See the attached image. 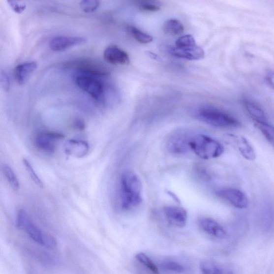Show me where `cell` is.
<instances>
[{"instance_id":"1","label":"cell","mask_w":274,"mask_h":274,"mask_svg":"<svg viewBox=\"0 0 274 274\" xmlns=\"http://www.w3.org/2000/svg\"><path fill=\"white\" fill-rule=\"evenodd\" d=\"M121 208L129 211L137 208L142 202V184L138 176L131 171H126L120 179Z\"/></svg>"},{"instance_id":"2","label":"cell","mask_w":274,"mask_h":274,"mask_svg":"<svg viewBox=\"0 0 274 274\" xmlns=\"http://www.w3.org/2000/svg\"><path fill=\"white\" fill-rule=\"evenodd\" d=\"M16 225L18 229L27 233L30 238L39 245L48 249L57 248L58 244L56 239L36 226L25 210L21 209L18 211Z\"/></svg>"},{"instance_id":"3","label":"cell","mask_w":274,"mask_h":274,"mask_svg":"<svg viewBox=\"0 0 274 274\" xmlns=\"http://www.w3.org/2000/svg\"><path fill=\"white\" fill-rule=\"evenodd\" d=\"M190 148L195 154L205 160L220 157L224 151L223 146L220 142L203 134L191 136Z\"/></svg>"},{"instance_id":"4","label":"cell","mask_w":274,"mask_h":274,"mask_svg":"<svg viewBox=\"0 0 274 274\" xmlns=\"http://www.w3.org/2000/svg\"><path fill=\"white\" fill-rule=\"evenodd\" d=\"M196 117L203 122L219 128H236L241 125L240 122L233 116L212 106L200 108Z\"/></svg>"},{"instance_id":"5","label":"cell","mask_w":274,"mask_h":274,"mask_svg":"<svg viewBox=\"0 0 274 274\" xmlns=\"http://www.w3.org/2000/svg\"><path fill=\"white\" fill-rule=\"evenodd\" d=\"M75 83L79 88L96 100H101L104 94V85L95 76L81 74L75 77Z\"/></svg>"},{"instance_id":"6","label":"cell","mask_w":274,"mask_h":274,"mask_svg":"<svg viewBox=\"0 0 274 274\" xmlns=\"http://www.w3.org/2000/svg\"><path fill=\"white\" fill-rule=\"evenodd\" d=\"M216 194L218 198L223 200L236 209H245L249 205L246 195L237 188H221L216 191Z\"/></svg>"},{"instance_id":"7","label":"cell","mask_w":274,"mask_h":274,"mask_svg":"<svg viewBox=\"0 0 274 274\" xmlns=\"http://www.w3.org/2000/svg\"><path fill=\"white\" fill-rule=\"evenodd\" d=\"M66 65L68 68L77 70L83 74L93 76H104L108 74V71L104 66L92 60H75Z\"/></svg>"},{"instance_id":"8","label":"cell","mask_w":274,"mask_h":274,"mask_svg":"<svg viewBox=\"0 0 274 274\" xmlns=\"http://www.w3.org/2000/svg\"><path fill=\"white\" fill-rule=\"evenodd\" d=\"M64 137L62 134L58 132H41L35 138V144L42 152L52 154L56 151L57 141Z\"/></svg>"},{"instance_id":"9","label":"cell","mask_w":274,"mask_h":274,"mask_svg":"<svg viewBox=\"0 0 274 274\" xmlns=\"http://www.w3.org/2000/svg\"><path fill=\"white\" fill-rule=\"evenodd\" d=\"M191 136L187 133L179 132L170 136L168 140L167 147L168 151L174 154H184L191 151L190 141Z\"/></svg>"},{"instance_id":"10","label":"cell","mask_w":274,"mask_h":274,"mask_svg":"<svg viewBox=\"0 0 274 274\" xmlns=\"http://www.w3.org/2000/svg\"><path fill=\"white\" fill-rule=\"evenodd\" d=\"M168 50L169 53L173 57L183 59L198 60L203 59L205 56L204 51L197 45L184 47L171 46L169 47Z\"/></svg>"},{"instance_id":"11","label":"cell","mask_w":274,"mask_h":274,"mask_svg":"<svg viewBox=\"0 0 274 274\" xmlns=\"http://www.w3.org/2000/svg\"><path fill=\"white\" fill-rule=\"evenodd\" d=\"M86 42L87 39L81 36H59L51 40L50 47L54 51L61 52L84 44Z\"/></svg>"},{"instance_id":"12","label":"cell","mask_w":274,"mask_h":274,"mask_svg":"<svg viewBox=\"0 0 274 274\" xmlns=\"http://www.w3.org/2000/svg\"><path fill=\"white\" fill-rule=\"evenodd\" d=\"M168 222L173 226L183 228L185 226L187 220V214L186 210L181 207L168 206L163 209Z\"/></svg>"},{"instance_id":"13","label":"cell","mask_w":274,"mask_h":274,"mask_svg":"<svg viewBox=\"0 0 274 274\" xmlns=\"http://www.w3.org/2000/svg\"><path fill=\"white\" fill-rule=\"evenodd\" d=\"M103 58L109 63L127 65L130 63V57L125 51L117 46L111 45L106 48Z\"/></svg>"},{"instance_id":"14","label":"cell","mask_w":274,"mask_h":274,"mask_svg":"<svg viewBox=\"0 0 274 274\" xmlns=\"http://www.w3.org/2000/svg\"><path fill=\"white\" fill-rule=\"evenodd\" d=\"M199 226L207 234L223 239L227 236L226 231L221 225L213 219L209 217L200 218L199 220Z\"/></svg>"},{"instance_id":"15","label":"cell","mask_w":274,"mask_h":274,"mask_svg":"<svg viewBox=\"0 0 274 274\" xmlns=\"http://www.w3.org/2000/svg\"><path fill=\"white\" fill-rule=\"evenodd\" d=\"M233 145L240 152L243 157L248 161H254L256 158V153L249 143L248 140L242 136L231 135Z\"/></svg>"},{"instance_id":"16","label":"cell","mask_w":274,"mask_h":274,"mask_svg":"<svg viewBox=\"0 0 274 274\" xmlns=\"http://www.w3.org/2000/svg\"><path fill=\"white\" fill-rule=\"evenodd\" d=\"M89 144L78 139H71L64 145L65 153L77 158H82L87 155L89 151Z\"/></svg>"},{"instance_id":"17","label":"cell","mask_w":274,"mask_h":274,"mask_svg":"<svg viewBox=\"0 0 274 274\" xmlns=\"http://www.w3.org/2000/svg\"><path fill=\"white\" fill-rule=\"evenodd\" d=\"M36 68L37 64L34 61L18 65L14 71V76L17 83L21 85L25 84Z\"/></svg>"},{"instance_id":"18","label":"cell","mask_w":274,"mask_h":274,"mask_svg":"<svg viewBox=\"0 0 274 274\" xmlns=\"http://www.w3.org/2000/svg\"><path fill=\"white\" fill-rule=\"evenodd\" d=\"M244 106L245 110L255 122H267L266 114L263 109L257 103L253 101L245 99L243 101Z\"/></svg>"},{"instance_id":"19","label":"cell","mask_w":274,"mask_h":274,"mask_svg":"<svg viewBox=\"0 0 274 274\" xmlns=\"http://www.w3.org/2000/svg\"><path fill=\"white\" fill-rule=\"evenodd\" d=\"M200 269L202 274H234L232 271L209 261L202 262Z\"/></svg>"},{"instance_id":"20","label":"cell","mask_w":274,"mask_h":274,"mask_svg":"<svg viewBox=\"0 0 274 274\" xmlns=\"http://www.w3.org/2000/svg\"><path fill=\"white\" fill-rule=\"evenodd\" d=\"M164 33L171 35H178L184 32V27L179 20L170 19L164 22L163 26Z\"/></svg>"},{"instance_id":"21","label":"cell","mask_w":274,"mask_h":274,"mask_svg":"<svg viewBox=\"0 0 274 274\" xmlns=\"http://www.w3.org/2000/svg\"><path fill=\"white\" fill-rule=\"evenodd\" d=\"M261 222L265 228H270L274 223V209L270 204L266 205L260 212Z\"/></svg>"},{"instance_id":"22","label":"cell","mask_w":274,"mask_h":274,"mask_svg":"<svg viewBox=\"0 0 274 274\" xmlns=\"http://www.w3.org/2000/svg\"><path fill=\"white\" fill-rule=\"evenodd\" d=\"M254 124L274 148V126L267 122H255Z\"/></svg>"},{"instance_id":"23","label":"cell","mask_w":274,"mask_h":274,"mask_svg":"<svg viewBox=\"0 0 274 274\" xmlns=\"http://www.w3.org/2000/svg\"><path fill=\"white\" fill-rule=\"evenodd\" d=\"M2 170L12 188L15 191L19 190L20 182L13 169L7 164H4L2 166Z\"/></svg>"},{"instance_id":"24","label":"cell","mask_w":274,"mask_h":274,"mask_svg":"<svg viewBox=\"0 0 274 274\" xmlns=\"http://www.w3.org/2000/svg\"><path fill=\"white\" fill-rule=\"evenodd\" d=\"M127 31L139 43L148 44L153 41V37L151 35L141 31L135 27L129 26L127 28Z\"/></svg>"},{"instance_id":"25","label":"cell","mask_w":274,"mask_h":274,"mask_svg":"<svg viewBox=\"0 0 274 274\" xmlns=\"http://www.w3.org/2000/svg\"><path fill=\"white\" fill-rule=\"evenodd\" d=\"M136 259L154 274H160L159 270L147 255L144 253H139L136 255Z\"/></svg>"},{"instance_id":"26","label":"cell","mask_w":274,"mask_h":274,"mask_svg":"<svg viewBox=\"0 0 274 274\" xmlns=\"http://www.w3.org/2000/svg\"><path fill=\"white\" fill-rule=\"evenodd\" d=\"M161 267L164 270L167 271L182 273L185 272L183 266L177 262L173 261H164L161 264Z\"/></svg>"},{"instance_id":"27","label":"cell","mask_w":274,"mask_h":274,"mask_svg":"<svg viewBox=\"0 0 274 274\" xmlns=\"http://www.w3.org/2000/svg\"><path fill=\"white\" fill-rule=\"evenodd\" d=\"M23 163L30 177H31L35 184L39 187H44L43 183H42L37 174L35 172L31 162L27 159H24Z\"/></svg>"},{"instance_id":"28","label":"cell","mask_w":274,"mask_h":274,"mask_svg":"<svg viewBox=\"0 0 274 274\" xmlns=\"http://www.w3.org/2000/svg\"><path fill=\"white\" fill-rule=\"evenodd\" d=\"M197 45L196 41L191 35L188 34L181 36L175 42V47H184Z\"/></svg>"},{"instance_id":"29","label":"cell","mask_w":274,"mask_h":274,"mask_svg":"<svg viewBox=\"0 0 274 274\" xmlns=\"http://www.w3.org/2000/svg\"><path fill=\"white\" fill-rule=\"evenodd\" d=\"M100 2L95 0H85L80 2L81 7L85 13H92L99 7Z\"/></svg>"},{"instance_id":"30","label":"cell","mask_w":274,"mask_h":274,"mask_svg":"<svg viewBox=\"0 0 274 274\" xmlns=\"http://www.w3.org/2000/svg\"><path fill=\"white\" fill-rule=\"evenodd\" d=\"M140 10L143 12H147V13H153L160 10L161 8L159 4L154 2H146L142 3L139 6Z\"/></svg>"},{"instance_id":"31","label":"cell","mask_w":274,"mask_h":274,"mask_svg":"<svg viewBox=\"0 0 274 274\" xmlns=\"http://www.w3.org/2000/svg\"><path fill=\"white\" fill-rule=\"evenodd\" d=\"M8 3L11 8L17 14L22 13L27 7L25 3L21 1H10L8 2Z\"/></svg>"},{"instance_id":"32","label":"cell","mask_w":274,"mask_h":274,"mask_svg":"<svg viewBox=\"0 0 274 274\" xmlns=\"http://www.w3.org/2000/svg\"><path fill=\"white\" fill-rule=\"evenodd\" d=\"M1 84L4 91H9L10 87L9 78L5 72H2L1 74Z\"/></svg>"},{"instance_id":"33","label":"cell","mask_w":274,"mask_h":274,"mask_svg":"<svg viewBox=\"0 0 274 274\" xmlns=\"http://www.w3.org/2000/svg\"><path fill=\"white\" fill-rule=\"evenodd\" d=\"M266 81L267 83L274 90V72H270L266 75Z\"/></svg>"},{"instance_id":"34","label":"cell","mask_w":274,"mask_h":274,"mask_svg":"<svg viewBox=\"0 0 274 274\" xmlns=\"http://www.w3.org/2000/svg\"><path fill=\"white\" fill-rule=\"evenodd\" d=\"M75 126L79 130H84L85 127L84 122L81 120H77L75 122Z\"/></svg>"},{"instance_id":"35","label":"cell","mask_w":274,"mask_h":274,"mask_svg":"<svg viewBox=\"0 0 274 274\" xmlns=\"http://www.w3.org/2000/svg\"><path fill=\"white\" fill-rule=\"evenodd\" d=\"M148 54V56L151 58L152 59L156 60V61H160L161 60V58L157 56L156 54H154V53H152L151 52H147Z\"/></svg>"}]
</instances>
